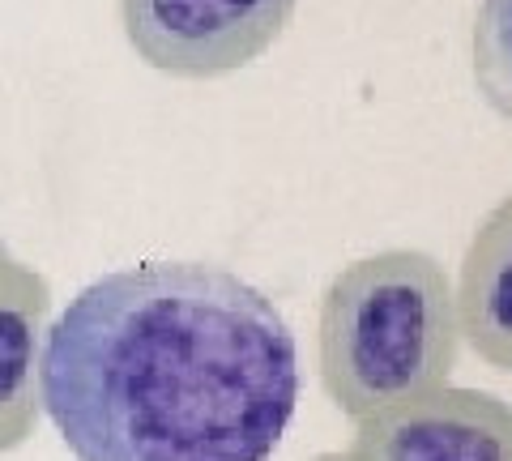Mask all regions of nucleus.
Segmentation results:
<instances>
[{
    "instance_id": "f257e3e1",
    "label": "nucleus",
    "mask_w": 512,
    "mask_h": 461,
    "mask_svg": "<svg viewBox=\"0 0 512 461\" xmlns=\"http://www.w3.org/2000/svg\"><path fill=\"white\" fill-rule=\"evenodd\" d=\"M295 402V333L227 265L111 269L47 329L43 415L77 461H269Z\"/></svg>"
},
{
    "instance_id": "0eeeda50",
    "label": "nucleus",
    "mask_w": 512,
    "mask_h": 461,
    "mask_svg": "<svg viewBox=\"0 0 512 461\" xmlns=\"http://www.w3.org/2000/svg\"><path fill=\"white\" fill-rule=\"evenodd\" d=\"M470 60L483 103L512 124V0H483L478 5Z\"/></svg>"
},
{
    "instance_id": "20e7f679",
    "label": "nucleus",
    "mask_w": 512,
    "mask_h": 461,
    "mask_svg": "<svg viewBox=\"0 0 512 461\" xmlns=\"http://www.w3.org/2000/svg\"><path fill=\"white\" fill-rule=\"evenodd\" d=\"M350 461H512V406L444 385L355 423Z\"/></svg>"
},
{
    "instance_id": "39448f33",
    "label": "nucleus",
    "mask_w": 512,
    "mask_h": 461,
    "mask_svg": "<svg viewBox=\"0 0 512 461\" xmlns=\"http://www.w3.org/2000/svg\"><path fill=\"white\" fill-rule=\"evenodd\" d=\"M52 282L35 265L9 257L0 265V453L35 436L43 419V351Z\"/></svg>"
},
{
    "instance_id": "423d86ee",
    "label": "nucleus",
    "mask_w": 512,
    "mask_h": 461,
    "mask_svg": "<svg viewBox=\"0 0 512 461\" xmlns=\"http://www.w3.org/2000/svg\"><path fill=\"white\" fill-rule=\"evenodd\" d=\"M453 299L461 342L487 368L512 376V193L495 201L474 227Z\"/></svg>"
},
{
    "instance_id": "1a4fd4ad",
    "label": "nucleus",
    "mask_w": 512,
    "mask_h": 461,
    "mask_svg": "<svg viewBox=\"0 0 512 461\" xmlns=\"http://www.w3.org/2000/svg\"><path fill=\"white\" fill-rule=\"evenodd\" d=\"M13 257V252H9V244H5V235H0V265H5Z\"/></svg>"
},
{
    "instance_id": "f03ea898",
    "label": "nucleus",
    "mask_w": 512,
    "mask_h": 461,
    "mask_svg": "<svg viewBox=\"0 0 512 461\" xmlns=\"http://www.w3.org/2000/svg\"><path fill=\"white\" fill-rule=\"evenodd\" d=\"M457 359L453 282L431 252L384 248L359 257L320 295V385L350 423L453 385Z\"/></svg>"
},
{
    "instance_id": "6e6552de",
    "label": "nucleus",
    "mask_w": 512,
    "mask_h": 461,
    "mask_svg": "<svg viewBox=\"0 0 512 461\" xmlns=\"http://www.w3.org/2000/svg\"><path fill=\"white\" fill-rule=\"evenodd\" d=\"M308 461H350V453H316V457H308Z\"/></svg>"
},
{
    "instance_id": "7ed1b4c3",
    "label": "nucleus",
    "mask_w": 512,
    "mask_h": 461,
    "mask_svg": "<svg viewBox=\"0 0 512 461\" xmlns=\"http://www.w3.org/2000/svg\"><path fill=\"white\" fill-rule=\"evenodd\" d=\"M295 9L299 0H120V26L146 69L214 82L256 65Z\"/></svg>"
}]
</instances>
